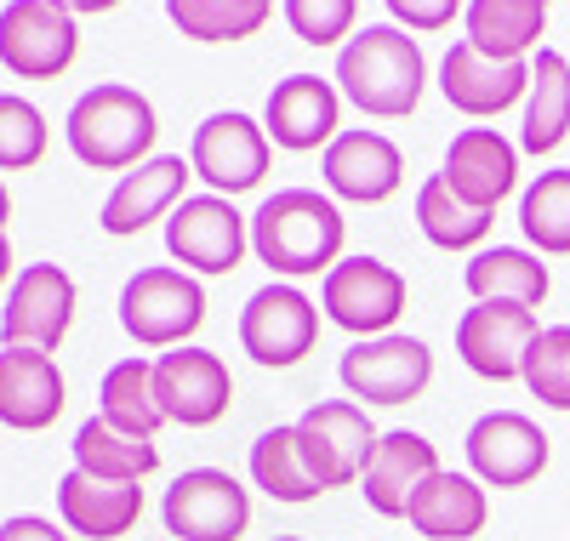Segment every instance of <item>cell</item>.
Wrapping results in <instances>:
<instances>
[{
    "label": "cell",
    "mask_w": 570,
    "mask_h": 541,
    "mask_svg": "<svg viewBox=\"0 0 570 541\" xmlns=\"http://www.w3.org/2000/svg\"><path fill=\"white\" fill-rule=\"evenodd\" d=\"M343 234H348L343 212L314 188H279L252 212V252L279 279L331 274L343 257Z\"/></svg>",
    "instance_id": "cell-1"
},
{
    "label": "cell",
    "mask_w": 570,
    "mask_h": 541,
    "mask_svg": "<svg viewBox=\"0 0 570 541\" xmlns=\"http://www.w3.org/2000/svg\"><path fill=\"white\" fill-rule=\"evenodd\" d=\"M337 86L343 97L371 115V120H400L422 104L428 63L416 52V40L400 23H365L337 58Z\"/></svg>",
    "instance_id": "cell-2"
},
{
    "label": "cell",
    "mask_w": 570,
    "mask_h": 541,
    "mask_svg": "<svg viewBox=\"0 0 570 541\" xmlns=\"http://www.w3.org/2000/svg\"><path fill=\"white\" fill-rule=\"evenodd\" d=\"M155 104L137 86L104 80L69 109V149L91 171H131L155 149Z\"/></svg>",
    "instance_id": "cell-3"
},
{
    "label": "cell",
    "mask_w": 570,
    "mask_h": 541,
    "mask_svg": "<svg viewBox=\"0 0 570 541\" xmlns=\"http://www.w3.org/2000/svg\"><path fill=\"white\" fill-rule=\"evenodd\" d=\"M206 319V291L183 268H137L120 291V325L142 348H183Z\"/></svg>",
    "instance_id": "cell-4"
},
{
    "label": "cell",
    "mask_w": 570,
    "mask_h": 541,
    "mask_svg": "<svg viewBox=\"0 0 570 541\" xmlns=\"http://www.w3.org/2000/svg\"><path fill=\"white\" fill-rule=\"evenodd\" d=\"M297 439H303V456L314 468V479L325 490H343V484H360L371 456H376V433L365 405L354 400H320L297 416Z\"/></svg>",
    "instance_id": "cell-5"
},
{
    "label": "cell",
    "mask_w": 570,
    "mask_h": 541,
    "mask_svg": "<svg viewBox=\"0 0 570 541\" xmlns=\"http://www.w3.org/2000/svg\"><path fill=\"white\" fill-rule=\"evenodd\" d=\"M160 513L177 541H240L252 524V496L223 468H188L171 479Z\"/></svg>",
    "instance_id": "cell-6"
},
{
    "label": "cell",
    "mask_w": 570,
    "mask_h": 541,
    "mask_svg": "<svg viewBox=\"0 0 570 541\" xmlns=\"http://www.w3.org/2000/svg\"><path fill=\"white\" fill-rule=\"evenodd\" d=\"M80 52L75 12L58 0H12L0 12V63L18 80H58Z\"/></svg>",
    "instance_id": "cell-7"
},
{
    "label": "cell",
    "mask_w": 570,
    "mask_h": 541,
    "mask_svg": "<svg viewBox=\"0 0 570 541\" xmlns=\"http://www.w3.org/2000/svg\"><path fill=\"white\" fill-rule=\"evenodd\" d=\"M320 308H325L331 325L354 331L360 342L389 336V325L405 314V279L383 257H348V263H337L325 274Z\"/></svg>",
    "instance_id": "cell-8"
},
{
    "label": "cell",
    "mask_w": 570,
    "mask_h": 541,
    "mask_svg": "<svg viewBox=\"0 0 570 541\" xmlns=\"http://www.w3.org/2000/svg\"><path fill=\"white\" fill-rule=\"evenodd\" d=\"M246 245H252V228L223 194H188L166 217V252L195 274H234L246 263Z\"/></svg>",
    "instance_id": "cell-9"
},
{
    "label": "cell",
    "mask_w": 570,
    "mask_h": 541,
    "mask_svg": "<svg viewBox=\"0 0 570 541\" xmlns=\"http://www.w3.org/2000/svg\"><path fill=\"white\" fill-rule=\"evenodd\" d=\"M337 376L365 405H411L416 393L434 382V354H428V342L389 331V336L354 342L337 365Z\"/></svg>",
    "instance_id": "cell-10"
},
{
    "label": "cell",
    "mask_w": 570,
    "mask_h": 541,
    "mask_svg": "<svg viewBox=\"0 0 570 541\" xmlns=\"http://www.w3.org/2000/svg\"><path fill=\"white\" fill-rule=\"evenodd\" d=\"M75 303H80V291H75V279L58 263H29L12 279L7 314H0V336H7V348L52 354L58 342L69 336V325H75Z\"/></svg>",
    "instance_id": "cell-11"
},
{
    "label": "cell",
    "mask_w": 570,
    "mask_h": 541,
    "mask_svg": "<svg viewBox=\"0 0 570 541\" xmlns=\"http://www.w3.org/2000/svg\"><path fill=\"white\" fill-rule=\"evenodd\" d=\"M188 166H195V177H206L223 200H234V194H246L268 177V131L240 109L212 115V120L195 126Z\"/></svg>",
    "instance_id": "cell-12"
},
{
    "label": "cell",
    "mask_w": 570,
    "mask_h": 541,
    "mask_svg": "<svg viewBox=\"0 0 570 541\" xmlns=\"http://www.w3.org/2000/svg\"><path fill=\"white\" fill-rule=\"evenodd\" d=\"M542 336L537 308H519V303H473L456 319V354L473 376L485 382H513L525 376V354L531 342Z\"/></svg>",
    "instance_id": "cell-13"
},
{
    "label": "cell",
    "mask_w": 570,
    "mask_h": 541,
    "mask_svg": "<svg viewBox=\"0 0 570 541\" xmlns=\"http://www.w3.org/2000/svg\"><path fill=\"white\" fill-rule=\"evenodd\" d=\"M314 336H320V308L285 279L263 285L257 297L240 308V342H246V354L257 365H268V371L297 365L314 348Z\"/></svg>",
    "instance_id": "cell-14"
},
{
    "label": "cell",
    "mask_w": 570,
    "mask_h": 541,
    "mask_svg": "<svg viewBox=\"0 0 570 541\" xmlns=\"http://www.w3.org/2000/svg\"><path fill=\"white\" fill-rule=\"evenodd\" d=\"M468 468L480 484L525 490L548 473V433L519 411H491L468 427Z\"/></svg>",
    "instance_id": "cell-15"
},
{
    "label": "cell",
    "mask_w": 570,
    "mask_h": 541,
    "mask_svg": "<svg viewBox=\"0 0 570 541\" xmlns=\"http://www.w3.org/2000/svg\"><path fill=\"white\" fill-rule=\"evenodd\" d=\"M155 393H160L166 422L212 427V422H223V411L234 400V376L212 348H177V354L155 360Z\"/></svg>",
    "instance_id": "cell-16"
},
{
    "label": "cell",
    "mask_w": 570,
    "mask_h": 541,
    "mask_svg": "<svg viewBox=\"0 0 570 541\" xmlns=\"http://www.w3.org/2000/svg\"><path fill=\"white\" fill-rule=\"evenodd\" d=\"M337 86L320 80V75H285L274 91H268V109H263V131L268 142L292 155H308V149H331L343 131H337Z\"/></svg>",
    "instance_id": "cell-17"
},
{
    "label": "cell",
    "mask_w": 570,
    "mask_h": 541,
    "mask_svg": "<svg viewBox=\"0 0 570 541\" xmlns=\"http://www.w3.org/2000/svg\"><path fill=\"white\" fill-rule=\"evenodd\" d=\"M440 91L451 109H462L473 120H491L531 91V63H502V58H485L480 46L456 40L440 63Z\"/></svg>",
    "instance_id": "cell-18"
},
{
    "label": "cell",
    "mask_w": 570,
    "mask_h": 541,
    "mask_svg": "<svg viewBox=\"0 0 570 541\" xmlns=\"http://www.w3.org/2000/svg\"><path fill=\"white\" fill-rule=\"evenodd\" d=\"M456 200H468L473 212H497L513 183H519V155H513V142L491 126H468L451 137V149H445V171Z\"/></svg>",
    "instance_id": "cell-19"
},
{
    "label": "cell",
    "mask_w": 570,
    "mask_h": 541,
    "mask_svg": "<svg viewBox=\"0 0 570 541\" xmlns=\"http://www.w3.org/2000/svg\"><path fill=\"white\" fill-rule=\"evenodd\" d=\"M440 473V451L428 445L422 433L411 427H394L376 439V456L360 479V496L371 513H383V519H411V502H416V490Z\"/></svg>",
    "instance_id": "cell-20"
},
{
    "label": "cell",
    "mask_w": 570,
    "mask_h": 541,
    "mask_svg": "<svg viewBox=\"0 0 570 541\" xmlns=\"http://www.w3.org/2000/svg\"><path fill=\"white\" fill-rule=\"evenodd\" d=\"M195 177V166H188L183 155H160V160H142L137 171H126L115 188H109V200H104V234L126 239V234H142L155 217H171L188 194L183 183Z\"/></svg>",
    "instance_id": "cell-21"
},
{
    "label": "cell",
    "mask_w": 570,
    "mask_h": 541,
    "mask_svg": "<svg viewBox=\"0 0 570 541\" xmlns=\"http://www.w3.org/2000/svg\"><path fill=\"white\" fill-rule=\"evenodd\" d=\"M405 183V155L383 131H343L325 149V188L354 206H383Z\"/></svg>",
    "instance_id": "cell-22"
},
{
    "label": "cell",
    "mask_w": 570,
    "mask_h": 541,
    "mask_svg": "<svg viewBox=\"0 0 570 541\" xmlns=\"http://www.w3.org/2000/svg\"><path fill=\"white\" fill-rule=\"evenodd\" d=\"M63 416V371L40 348H0V422L40 433Z\"/></svg>",
    "instance_id": "cell-23"
},
{
    "label": "cell",
    "mask_w": 570,
    "mask_h": 541,
    "mask_svg": "<svg viewBox=\"0 0 570 541\" xmlns=\"http://www.w3.org/2000/svg\"><path fill=\"white\" fill-rule=\"evenodd\" d=\"M58 513L75 535L91 541H115L142 519V490L137 484H109V479H91V473H63L58 484Z\"/></svg>",
    "instance_id": "cell-24"
},
{
    "label": "cell",
    "mask_w": 570,
    "mask_h": 541,
    "mask_svg": "<svg viewBox=\"0 0 570 541\" xmlns=\"http://www.w3.org/2000/svg\"><path fill=\"white\" fill-rule=\"evenodd\" d=\"M485 519H491V502H485L480 479L445 473V468L428 479L411 502V530L428 535V541H468V535L485 530Z\"/></svg>",
    "instance_id": "cell-25"
},
{
    "label": "cell",
    "mask_w": 570,
    "mask_h": 541,
    "mask_svg": "<svg viewBox=\"0 0 570 541\" xmlns=\"http://www.w3.org/2000/svg\"><path fill=\"white\" fill-rule=\"evenodd\" d=\"M462 23H468V46H480L485 58L525 63V52L548 35V7L542 0H473Z\"/></svg>",
    "instance_id": "cell-26"
},
{
    "label": "cell",
    "mask_w": 570,
    "mask_h": 541,
    "mask_svg": "<svg viewBox=\"0 0 570 541\" xmlns=\"http://www.w3.org/2000/svg\"><path fill=\"white\" fill-rule=\"evenodd\" d=\"M468 291L473 303H519V308H537L548 303V263L537 252H519V245H491L468 263Z\"/></svg>",
    "instance_id": "cell-27"
},
{
    "label": "cell",
    "mask_w": 570,
    "mask_h": 541,
    "mask_svg": "<svg viewBox=\"0 0 570 541\" xmlns=\"http://www.w3.org/2000/svg\"><path fill=\"white\" fill-rule=\"evenodd\" d=\"M75 468L91 479H109V484H142L160 468V451H155V439H131L109 427L104 416H91L75 433Z\"/></svg>",
    "instance_id": "cell-28"
},
{
    "label": "cell",
    "mask_w": 570,
    "mask_h": 541,
    "mask_svg": "<svg viewBox=\"0 0 570 541\" xmlns=\"http://www.w3.org/2000/svg\"><path fill=\"white\" fill-rule=\"evenodd\" d=\"M570 131V58L564 52H537L531 58V109H525V155H553Z\"/></svg>",
    "instance_id": "cell-29"
},
{
    "label": "cell",
    "mask_w": 570,
    "mask_h": 541,
    "mask_svg": "<svg viewBox=\"0 0 570 541\" xmlns=\"http://www.w3.org/2000/svg\"><path fill=\"white\" fill-rule=\"evenodd\" d=\"M98 400H104V422L131 433V439H155L166 427V411H160V393H155V360H120L109 365L104 387H98Z\"/></svg>",
    "instance_id": "cell-30"
},
{
    "label": "cell",
    "mask_w": 570,
    "mask_h": 541,
    "mask_svg": "<svg viewBox=\"0 0 570 541\" xmlns=\"http://www.w3.org/2000/svg\"><path fill=\"white\" fill-rule=\"evenodd\" d=\"M252 479H257V490H268L274 502H285V508H297V502H314L320 496V479H314V468H308V456H303V439H297V422L292 427H268L257 445H252Z\"/></svg>",
    "instance_id": "cell-31"
},
{
    "label": "cell",
    "mask_w": 570,
    "mask_h": 541,
    "mask_svg": "<svg viewBox=\"0 0 570 541\" xmlns=\"http://www.w3.org/2000/svg\"><path fill=\"white\" fill-rule=\"evenodd\" d=\"M416 228L428 234V245L440 252H468L491 234V212H473L468 200H456L445 177H428L416 188Z\"/></svg>",
    "instance_id": "cell-32"
},
{
    "label": "cell",
    "mask_w": 570,
    "mask_h": 541,
    "mask_svg": "<svg viewBox=\"0 0 570 541\" xmlns=\"http://www.w3.org/2000/svg\"><path fill=\"white\" fill-rule=\"evenodd\" d=\"M166 18L188 40H246L274 18V7L268 0H171Z\"/></svg>",
    "instance_id": "cell-33"
},
{
    "label": "cell",
    "mask_w": 570,
    "mask_h": 541,
    "mask_svg": "<svg viewBox=\"0 0 570 541\" xmlns=\"http://www.w3.org/2000/svg\"><path fill=\"white\" fill-rule=\"evenodd\" d=\"M519 228L537 252L548 257H570V171H542L525 188V206H519Z\"/></svg>",
    "instance_id": "cell-34"
},
{
    "label": "cell",
    "mask_w": 570,
    "mask_h": 541,
    "mask_svg": "<svg viewBox=\"0 0 570 541\" xmlns=\"http://www.w3.org/2000/svg\"><path fill=\"white\" fill-rule=\"evenodd\" d=\"M46 160V115L18 91H0V171H29Z\"/></svg>",
    "instance_id": "cell-35"
},
{
    "label": "cell",
    "mask_w": 570,
    "mask_h": 541,
    "mask_svg": "<svg viewBox=\"0 0 570 541\" xmlns=\"http://www.w3.org/2000/svg\"><path fill=\"white\" fill-rule=\"evenodd\" d=\"M525 387L542 405L570 411V325H548L525 354Z\"/></svg>",
    "instance_id": "cell-36"
},
{
    "label": "cell",
    "mask_w": 570,
    "mask_h": 541,
    "mask_svg": "<svg viewBox=\"0 0 570 541\" xmlns=\"http://www.w3.org/2000/svg\"><path fill=\"white\" fill-rule=\"evenodd\" d=\"M354 18H360L354 0H285V23L308 46H337L343 35H354Z\"/></svg>",
    "instance_id": "cell-37"
},
{
    "label": "cell",
    "mask_w": 570,
    "mask_h": 541,
    "mask_svg": "<svg viewBox=\"0 0 570 541\" xmlns=\"http://www.w3.org/2000/svg\"><path fill=\"white\" fill-rule=\"evenodd\" d=\"M389 18L411 23V29H445L456 18V7H416V0H389Z\"/></svg>",
    "instance_id": "cell-38"
},
{
    "label": "cell",
    "mask_w": 570,
    "mask_h": 541,
    "mask_svg": "<svg viewBox=\"0 0 570 541\" xmlns=\"http://www.w3.org/2000/svg\"><path fill=\"white\" fill-rule=\"evenodd\" d=\"M0 541H69L58 524H46V519H35V513H18V519H7L0 524Z\"/></svg>",
    "instance_id": "cell-39"
},
{
    "label": "cell",
    "mask_w": 570,
    "mask_h": 541,
    "mask_svg": "<svg viewBox=\"0 0 570 541\" xmlns=\"http://www.w3.org/2000/svg\"><path fill=\"white\" fill-rule=\"evenodd\" d=\"M12 279V239H7V228H0V285Z\"/></svg>",
    "instance_id": "cell-40"
},
{
    "label": "cell",
    "mask_w": 570,
    "mask_h": 541,
    "mask_svg": "<svg viewBox=\"0 0 570 541\" xmlns=\"http://www.w3.org/2000/svg\"><path fill=\"white\" fill-rule=\"evenodd\" d=\"M7 217H12V194H7V183H0V228H7Z\"/></svg>",
    "instance_id": "cell-41"
},
{
    "label": "cell",
    "mask_w": 570,
    "mask_h": 541,
    "mask_svg": "<svg viewBox=\"0 0 570 541\" xmlns=\"http://www.w3.org/2000/svg\"><path fill=\"white\" fill-rule=\"evenodd\" d=\"M274 541H303V535H274Z\"/></svg>",
    "instance_id": "cell-42"
}]
</instances>
